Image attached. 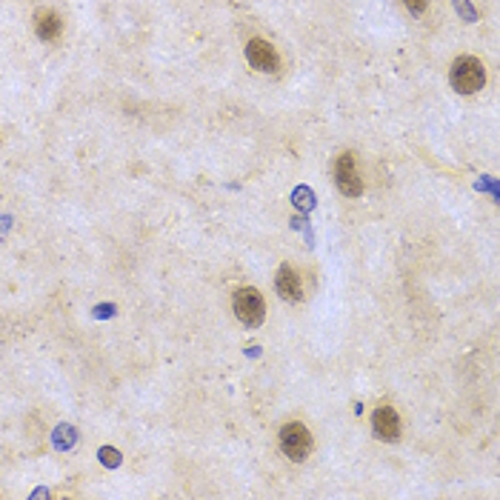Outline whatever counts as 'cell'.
<instances>
[{"instance_id":"cell-1","label":"cell","mask_w":500,"mask_h":500,"mask_svg":"<svg viewBox=\"0 0 500 500\" xmlns=\"http://www.w3.org/2000/svg\"><path fill=\"white\" fill-rule=\"evenodd\" d=\"M449 83L460 94H475V92L483 89V83H486V69H483V63H480L477 57L463 54V57H457V61L452 63Z\"/></svg>"},{"instance_id":"cell-2","label":"cell","mask_w":500,"mask_h":500,"mask_svg":"<svg viewBox=\"0 0 500 500\" xmlns=\"http://www.w3.org/2000/svg\"><path fill=\"white\" fill-rule=\"evenodd\" d=\"M280 449H283V455L289 460H295V463L306 460V457H309V452H312L309 429H306L303 423H286V426L280 429Z\"/></svg>"},{"instance_id":"cell-3","label":"cell","mask_w":500,"mask_h":500,"mask_svg":"<svg viewBox=\"0 0 500 500\" xmlns=\"http://www.w3.org/2000/svg\"><path fill=\"white\" fill-rule=\"evenodd\" d=\"M235 315H238V320L243 323V326H260L263 323V317H266V303H263V298H260V292L258 289H252V286H243V289H238L235 292Z\"/></svg>"},{"instance_id":"cell-4","label":"cell","mask_w":500,"mask_h":500,"mask_svg":"<svg viewBox=\"0 0 500 500\" xmlns=\"http://www.w3.org/2000/svg\"><path fill=\"white\" fill-rule=\"evenodd\" d=\"M335 183H337V189L343 191L346 198H360L363 195V178L357 175L352 152H346V155L337 158V163H335Z\"/></svg>"},{"instance_id":"cell-5","label":"cell","mask_w":500,"mask_h":500,"mask_svg":"<svg viewBox=\"0 0 500 500\" xmlns=\"http://www.w3.org/2000/svg\"><path fill=\"white\" fill-rule=\"evenodd\" d=\"M246 61L258 72H278V66H280L278 52L266 41H260V37H252V41L246 43Z\"/></svg>"},{"instance_id":"cell-6","label":"cell","mask_w":500,"mask_h":500,"mask_svg":"<svg viewBox=\"0 0 500 500\" xmlns=\"http://www.w3.org/2000/svg\"><path fill=\"white\" fill-rule=\"evenodd\" d=\"M372 432L377 440H386V444H395L400 437V417L392 406H380L372 415Z\"/></svg>"},{"instance_id":"cell-7","label":"cell","mask_w":500,"mask_h":500,"mask_svg":"<svg viewBox=\"0 0 500 500\" xmlns=\"http://www.w3.org/2000/svg\"><path fill=\"white\" fill-rule=\"evenodd\" d=\"M34 32H37V37H41V41H46V43L57 41V37L63 34V21H61V14L52 12V9H37V12H34Z\"/></svg>"},{"instance_id":"cell-8","label":"cell","mask_w":500,"mask_h":500,"mask_svg":"<svg viewBox=\"0 0 500 500\" xmlns=\"http://www.w3.org/2000/svg\"><path fill=\"white\" fill-rule=\"evenodd\" d=\"M275 286H278L280 298H283V300H289V303H295V300H300V298H303L300 278H298V272H295V269H292L289 263H283V266L278 269V280H275Z\"/></svg>"},{"instance_id":"cell-9","label":"cell","mask_w":500,"mask_h":500,"mask_svg":"<svg viewBox=\"0 0 500 500\" xmlns=\"http://www.w3.org/2000/svg\"><path fill=\"white\" fill-rule=\"evenodd\" d=\"M74 444V429H66V426H61L54 432V446L57 449H66V446H72Z\"/></svg>"},{"instance_id":"cell-10","label":"cell","mask_w":500,"mask_h":500,"mask_svg":"<svg viewBox=\"0 0 500 500\" xmlns=\"http://www.w3.org/2000/svg\"><path fill=\"white\" fill-rule=\"evenodd\" d=\"M452 3H455V9H457L460 14H463V21H469V23L477 21V12L469 6V0H452Z\"/></svg>"},{"instance_id":"cell-11","label":"cell","mask_w":500,"mask_h":500,"mask_svg":"<svg viewBox=\"0 0 500 500\" xmlns=\"http://www.w3.org/2000/svg\"><path fill=\"white\" fill-rule=\"evenodd\" d=\"M101 460H103L106 466H121V452L106 446V449H101Z\"/></svg>"},{"instance_id":"cell-12","label":"cell","mask_w":500,"mask_h":500,"mask_svg":"<svg viewBox=\"0 0 500 500\" xmlns=\"http://www.w3.org/2000/svg\"><path fill=\"white\" fill-rule=\"evenodd\" d=\"M403 6H406L412 14H423L429 6V0H403Z\"/></svg>"},{"instance_id":"cell-13","label":"cell","mask_w":500,"mask_h":500,"mask_svg":"<svg viewBox=\"0 0 500 500\" xmlns=\"http://www.w3.org/2000/svg\"><path fill=\"white\" fill-rule=\"evenodd\" d=\"M298 200L303 203V209H312V206H315L312 191H309V189H298V191H295V203H298Z\"/></svg>"}]
</instances>
